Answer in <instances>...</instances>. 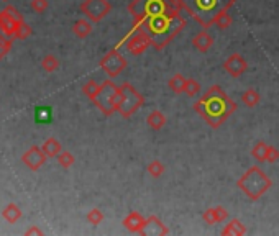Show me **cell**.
Returning a JSON list of instances; mask_svg holds the SVG:
<instances>
[{"label":"cell","mask_w":279,"mask_h":236,"mask_svg":"<svg viewBox=\"0 0 279 236\" xmlns=\"http://www.w3.org/2000/svg\"><path fill=\"white\" fill-rule=\"evenodd\" d=\"M135 26L136 29H143L148 33L153 41V48L159 51L164 49L182 32V28L186 26V18L181 15L179 7H176L166 13L145 18Z\"/></svg>","instance_id":"cell-1"},{"label":"cell","mask_w":279,"mask_h":236,"mask_svg":"<svg viewBox=\"0 0 279 236\" xmlns=\"http://www.w3.org/2000/svg\"><path fill=\"white\" fill-rule=\"evenodd\" d=\"M194 110L197 115L207 122L209 127L220 128L227 118L237 110V103L229 97V94L220 85H212L194 103Z\"/></svg>","instance_id":"cell-2"},{"label":"cell","mask_w":279,"mask_h":236,"mask_svg":"<svg viewBox=\"0 0 279 236\" xmlns=\"http://www.w3.org/2000/svg\"><path fill=\"white\" fill-rule=\"evenodd\" d=\"M235 0H176L179 10L187 12L204 29L214 25V20L222 10L233 7Z\"/></svg>","instance_id":"cell-3"},{"label":"cell","mask_w":279,"mask_h":236,"mask_svg":"<svg viewBox=\"0 0 279 236\" xmlns=\"http://www.w3.org/2000/svg\"><path fill=\"white\" fill-rule=\"evenodd\" d=\"M237 186L249 200L256 202L273 187V181L264 174V171L260 166H252L237 181Z\"/></svg>","instance_id":"cell-4"},{"label":"cell","mask_w":279,"mask_h":236,"mask_svg":"<svg viewBox=\"0 0 279 236\" xmlns=\"http://www.w3.org/2000/svg\"><path fill=\"white\" fill-rule=\"evenodd\" d=\"M122 100H123L122 85L114 84L112 80H104V82L100 84L99 92L94 97L92 103L105 116H110V115H114L115 112H119V108L122 105Z\"/></svg>","instance_id":"cell-5"},{"label":"cell","mask_w":279,"mask_h":236,"mask_svg":"<svg viewBox=\"0 0 279 236\" xmlns=\"http://www.w3.org/2000/svg\"><path fill=\"white\" fill-rule=\"evenodd\" d=\"M176 0H131L128 4V12L135 20V25L148 17L166 13L176 9Z\"/></svg>","instance_id":"cell-6"},{"label":"cell","mask_w":279,"mask_h":236,"mask_svg":"<svg viewBox=\"0 0 279 236\" xmlns=\"http://www.w3.org/2000/svg\"><path fill=\"white\" fill-rule=\"evenodd\" d=\"M122 91H123V100H122V105L119 108V113L123 118H130L143 107L145 99L130 82H123Z\"/></svg>","instance_id":"cell-7"},{"label":"cell","mask_w":279,"mask_h":236,"mask_svg":"<svg viewBox=\"0 0 279 236\" xmlns=\"http://www.w3.org/2000/svg\"><path fill=\"white\" fill-rule=\"evenodd\" d=\"M112 10V4L108 0H84L80 4V12L86 15L87 20H91L92 23H99L104 20Z\"/></svg>","instance_id":"cell-8"},{"label":"cell","mask_w":279,"mask_h":236,"mask_svg":"<svg viewBox=\"0 0 279 236\" xmlns=\"http://www.w3.org/2000/svg\"><path fill=\"white\" fill-rule=\"evenodd\" d=\"M100 68L102 71H104L108 77H117L120 76V74L125 71V68H127V59H125L119 51H108V53L100 59Z\"/></svg>","instance_id":"cell-9"},{"label":"cell","mask_w":279,"mask_h":236,"mask_svg":"<svg viewBox=\"0 0 279 236\" xmlns=\"http://www.w3.org/2000/svg\"><path fill=\"white\" fill-rule=\"evenodd\" d=\"M23 21V17L18 13V10L15 7H5V9L0 12V29H2V33L10 36L13 38V35H15V29L17 26Z\"/></svg>","instance_id":"cell-10"},{"label":"cell","mask_w":279,"mask_h":236,"mask_svg":"<svg viewBox=\"0 0 279 236\" xmlns=\"http://www.w3.org/2000/svg\"><path fill=\"white\" fill-rule=\"evenodd\" d=\"M150 46H153V41L150 38V35L143 32V29H136V33L127 41V51L133 56L143 54L146 48H150Z\"/></svg>","instance_id":"cell-11"},{"label":"cell","mask_w":279,"mask_h":236,"mask_svg":"<svg viewBox=\"0 0 279 236\" xmlns=\"http://www.w3.org/2000/svg\"><path fill=\"white\" fill-rule=\"evenodd\" d=\"M46 159H48V156H46L45 151H43L40 146L28 148V150L23 153V156H21L23 164L28 169H30V171H38V169L46 162Z\"/></svg>","instance_id":"cell-12"},{"label":"cell","mask_w":279,"mask_h":236,"mask_svg":"<svg viewBox=\"0 0 279 236\" xmlns=\"http://www.w3.org/2000/svg\"><path fill=\"white\" fill-rule=\"evenodd\" d=\"M224 69L225 72H229L232 77H240L241 74H245L246 69H248V63L245 61V57L243 56H240V54H232L229 56L224 61Z\"/></svg>","instance_id":"cell-13"},{"label":"cell","mask_w":279,"mask_h":236,"mask_svg":"<svg viewBox=\"0 0 279 236\" xmlns=\"http://www.w3.org/2000/svg\"><path fill=\"white\" fill-rule=\"evenodd\" d=\"M122 225L127 228L128 231L131 233H136V234H142L143 228L146 225V218L142 215L140 212H130L127 217L123 218Z\"/></svg>","instance_id":"cell-14"},{"label":"cell","mask_w":279,"mask_h":236,"mask_svg":"<svg viewBox=\"0 0 279 236\" xmlns=\"http://www.w3.org/2000/svg\"><path fill=\"white\" fill-rule=\"evenodd\" d=\"M142 234H153V236H164V234H170V230L168 226L161 221L158 217L151 215L148 220H146V225L143 228Z\"/></svg>","instance_id":"cell-15"},{"label":"cell","mask_w":279,"mask_h":236,"mask_svg":"<svg viewBox=\"0 0 279 236\" xmlns=\"http://www.w3.org/2000/svg\"><path fill=\"white\" fill-rule=\"evenodd\" d=\"M192 44L199 53H207V51L212 48V44H214V36L209 35L207 29L202 28V32H199L192 38Z\"/></svg>","instance_id":"cell-16"},{"label":"cell","mask_w":279,"mask_h":236,"mask_svg":"<svg viewBox=\"0 0 279 236\" xmlns=\"http://www.w3.org/2000/svg\"><path fill=\"white\" fill-rule=\"evenodd\" d=\"M21 215H23V212H21V209H20L17 203H9L2 210L4 220L7 221V223H10V225H15L17 221L21 218Z\"/></svg>","instance_id":"cell-17"},{"label":"cell","mask_w":279,"mask_h":236,"mask_svg":"<svg viewBox=\"0 0 279 236\" xmlns=\"http://www.w3.org/2000/svg\"><path fill=\"white\" fill-rule=\"evenodd\" d=\"M224 236H243L246 234V226L240 220H230L222 230Z\"/></svg>","instance_id":"cell-18"},{"label":"cell","mask_w":279,"mask_h":236,"mask_svg":"<svg viewBox=\"0 0 279 236\" xmlns=\"http://www.w3.org/2000/svg\"><path fill=\"white\" fill-rule=\"evenodd\" d=\"M72 33H74L77 38L80 40H84L87 38L91 33H92V25H91V20H84V18H80L77 20L74 25H72Z\"/></svg>","instance_id":"cell-19"},{"label":"cell","mask_w":279,"mask_h":236,"mask_svg":"<svg viewBox=\"0 0 279 236\" xmlns=\"http://www.w3.org/2000/svg\"><path fill=\"white\" fill-rule=\"evenodd\" d=\"M166 122H168L166 120V115L163 112H159V110H155V112H151L148 115V118H146V123H148V127L153 128L155 131L164 128Z\"/></svg>","instance_id":"cell-20"},{"label":"cell","mask_w":279,"mask_h":236,"mask_svg":"<svg viewBox=\"0 0 279 236\" xmlns=\"http://www.w3.org/2000/svg\"><path fill=\"white\" fill-rule=\"evenodd\" d=\"M41 150L45 151V154H46L48 158H56L58 154L63 151V146H61V143L58 141L56 138H48L46 141L43 143Z\"/></svg>","instance_id":"cell-21"},{"label":"cell","mask_w":279,"mask_h":236,"mask_svg":"<svg viewBox=\"0 0 279 236\" xmlns=\"http://www.w3.org/2000/svg\"><path fill=\"white\" fill-rule=\"evenodd\" d=\"M186 80L187 79L182 76V74H174V76L168 80V87H170L174 94H182L186 87Z\"/></svg>","instance_id":"cell-22"},{"label":"cell","mask_w":279,"mask_h":236,"mask_svg":"<svg viewBox=\"0 0 279 236\" xmlns=\"http://www.w3.org/2000/svg\"><path fill=\"white\" fill-rule=\"evenodd\" d=\"M261 97H260V94L255 91V88H248V91H245L243 94H241V102L245 103L246 107L249 108H253L256 107L260 103Z\"/></svg>","instance_id":"cell-23"},{"label":"cell","mask_w":279,"mask_h":236,"mask_svg":"<svg viewBox=\"0 0 279 236\" xmlns=\"http://www.w3.org/2000/svg\"><path fill=\"white\" fill-rule=\"evenodd\" d=\"M232 15L229 13V10H222L220 12L215 20H214V25L218 26L220 29H227V28H230L232 26Z\"/></svg>","instance_id":"cell-24"},{"label":"cell","mask_w":279,"mask_h":236,"mask_svg":"<svg viewBox=\"0 0 279 236\" xmlns=\"http://www.w3.org/2000/svg\"><path fill=\"white\" fill-rule=\"evenodd\" d=\"M266 154H268V144L258 141L253 148H252V156L258 161V162H264L266 161Z\"/></svg>","instance_id":"cell-25"},{"label":"cell","mask_w":279,"mask_h":236,"mask_svg":"<svg viewBox=\"0 0 279 236\" xmlns=\"http://www.w3.org/2000/svg\"><path fill=\"white\" fill-rule=\"evenodd\" d=\"M164 171H166V167L159 159H153V161H150V164L146 166V172H148L151 177H161L164 174Z\"/></svg>","instance_id":"cell-26"},{"label":"cell","mask_w":279,"mask_h":236,"mask_svg":"<svg viewBox=\"0 0 279 236\" xmlns=\"http://www.w3.org/2000/svg\"><path fill=\"white\" fill-rule=\"evenodd\" d=\"M41 68L46 72H54L58 68H60V59H58L54 54H46L41 59Z\"/></svg>","instance_id":"cell-27"},{"label":"cell","mask_w":279,"mask_h":236,"mask_svg":"<svg viewBox=\"0 0 279 236\" xmlns=\"http://www.w3.org/2000/svg\"><path fill=\"white\" fill-rule=\"evenodd\" d=\"M56 161H58V164H60L61 167L69 169V167L76 162V158H74V154L69 153V151H61V153L56 156Z\"/></svg>","instance_id":"cell-28"},{"label":"cell","mask_w":279,"mask_h":236,"mask_svg":"<svg viewBox=\"0 0 279 236\" xmlns=\"http://www.w3.org/2000/svg\"><path fill=\"white\" fill-rule=\"evenodd\" d=\"M99 87H100V84H97L95 80H87V82L84 84V87H82V92L86 94V97L92 102L94 97H95V95H97V92H99Z\"/></svg>","instance_id":"cell-29"},{"label":"cell","mask_w":279,"mask_h":236,"mask_svg":"<svg viewBox=\"0 0 279 236\" xmlns=\"http://www.w3.org/2000/svg\"><path fill=\"white\" fill-rule=\"evenodd\" d=\"M12 49V38L4 33H0V61L10 53Z\"/></svg>","instance_id":"cell-30"},{"label":"cell","mask_w":279,"mask_h":236,"mask_svg":"<svg viewBox=\"0 0 279 236\" xmlns=\"http://www.w3.org/2000/svg\"><path fill=\"white\" fill-rule=\"evenodd\" d=\"M30 35H32V26L28 25L26 21L23 20V21H21V23L17 26L15 35H13V38H15V40H26Z\"/></svg>","instance_id":"cell-31"},{"label":"cell","mask_w":279,"mask_h":236,"mask_svg":"<svg viewBox=\"0 0 279 236\" xmlns=\"http://www.w3.org/2000/svg\"><path fill=\"white\" fill-rule=\"evenodd\" d=\"M86 218L91 225L97 226V225L102 223V221H104V213H102V210H99V209H92V210L87 212Z\"/></svg>","instance_id":"cell-32"},{"label":"cell","mask_w":279,"mask_h":236,"mask_svg":"<svg viewBox=\"0 0 279 236\" xmlns=\"http://www.w3.org/2000/svg\"><path fill=\"white\" fill-rule=\"evenodd\" d=\"M184 92L189 95V97H196V95L201 92V85H199V82H197L196 79H187V80H186Z\"/></svg>","instance_id":"cell-33"},{"label":"cell","mask_w":279,"mask_h":236,"mask_svg":"<svg viewBox=\"0 0 279 236\" xmlns=\"http://www.w3.org/2000/svg\"><path fill=\"white\" fill-rule=\"evenodd\" d=\"M48 0H32L30 2V7H32V10L36 12V13H43V12H46L48 9Z\"/></svg>","instance_id":"cell-34"},{"label":"cell","mask_w":279,"mask_h":236,"mask_svg":"<svg viewBox=\"0 0 279 236\" xmlns=\"http://www.w3.org/2000/svg\"><path fill=\"white\" fill-rule=\"evenodd\" d=\"M202 220L205 221L207 225H215L217 223V218H215V209L212 206V209H207L204 213H202Z\"/></svg>","instance_id":"cell-35"},{"label":"cell","mask_w":279,"mask_h":236,"mask_svg":"<svg viewBox=\"0 0 279 236\" xmlns=\"http://www.w3.org/2000/svg\"><path fill=\"white\" fill-rule=\"evenodd\" d=\"M215 209V218H217V223H224V221L229 218V212H227L224 206H214Z\"/></svg>","instance_id":"cell-36"},{"label":"cell","mask_w":279,"mask_h":236,"mask_svg":"<svg viewBox=\"0 0 279 236\" xmlns=\"http://www.w3.org/2000/svg\"><path fill=\"white\" fill-rule=\"evenodd\" d=\"M279 159V150L274 146H268V154H266V161L268 162H276Z\"/></svg>","instance_id":"cell-37"},{"label":"cell","mask_w":279,"mask_h":236,"mask_svg":"<svg viewBox=\"0 0 279 236\" xmlns=\"http://www.w3.org/2000/svg\"><path fill=\"white\" fill-rule=\"evenodd\" d=\"M25 234H43V231L40 230L38 226H32V228H28V230L25 231Z\"/></svg>","instance_id":"cell-38"},{"label":"cell","mask_w":279,"mask_h":236,"mask_svg":"<svg viewBox=\"0 0 279 236\" xmlns=\"http://www.w3.org/2000/svg\"><path fill=\"white\" fill-rule=\"evenodd\" d=\"M0 33H2V29H0Z\"/></svg>","instance_id":"cell-39"},{"label":"cell","mask_w":279,"mask_h":236,"mask_svg":"<svg viewBox=\"0 0 279 236\" xmlns=\"http://www.w3.org/2000/svg\"><path fill=\"white\" fill-rule=\"evenodd\" d=\"M5 2H7V0H5Z\"/></svg>","instance_id":"cell-40"}]
</instances>
